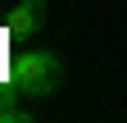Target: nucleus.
<instances>
[{
  "instance_id": "obj_1",
  "label": "nucleus",
  "mask_w": 127,
  "mask_h": 123,
  "mask_svg": "<svg viewBox=\"0 0 127 123\" xmlns=\"http://www.w3.org/2000/svg\"><path fill=\"white\" fill-rule=\"evenodd\" d=\"M64 78V64L55 55H18L9 64V87L23 96H50Z\"/></svg>"
}]
</instances>
